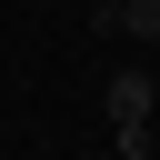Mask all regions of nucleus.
Wrapping results in <instances>:
<instances>
[{"label":"nucleus","mask_w":160,"mask_h":160,"mask_svg":"<svg viewBox=\"0 0 160 160\" xmlns=\"http://www.w3.org/2000/svg\"><path fill=\"white\" fill-rule=\"evenodd\" d=\"M110 30H130V40H160V0H120V10H110Z\"/></svg>","instance_id":"f03ea898"},{"label":"nucleus","mask_w":160,"mask_h":160,"mask_svg":"<svg viewBox=\"0 0 160 160\" xmlns=\"http://www.w3.org/2000/svg\"><path fill=\"white\" fill-rule=\"evenodd\" d=\"M130 120H150V70H120L110 80V130H130Z\"/></svg>","instance_id":"f257e3e1"},{"label":"nucleus","mask_w":160,"mask_h":160,"mask_svg":"<svg viewBox=\"0 0 160 160\" xmlns=\"http://www.w3.org/2000/svg\"><path fill=\"white\" fill-rule=\"evenodd\" d=\"M90 10H100V20H110V10H120V0H90Z\"/></svg>","instance_id":"7ed1b4c3"}]
</instances>
